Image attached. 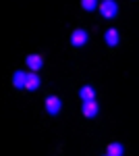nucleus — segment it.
<instances>
[{
  "label": "nucleus",
  "instance_id": "1",
  "mask_svg": "<svg viewBox=\"0 0 139 156\" xmlns=\"http://www.w3.org/2000/svg\"><path fill=\"white\" fill-rule=\"evenodd\" d=\"M100 12H102L104 19H114L116 15H118V4H116V0H102V2H100Z\"/></svg>",
  "mask_w": 139,
  "mask_h": 156
},
{
  "label": "nucleus",
  "instance_id": "2",
  "mask_svg": "<svg viewBox=\"0 0 139 156\" xmlns=\"http://www.w3.org/2000/svg\"><path fill=\"white\" fill-rule=\"evenodd\" d=\"M25 65L29 67V71H40V69L44 67V56H42V54H27Z\"/></svg>",
  "mask_w": 139,
  "mask_h": 156
},
{
  "label": "nucleus",
  "instance_id": "3",
  "mask_svg": "<svg viewBox=\"0 0 139 156\" xmlns=\"http://www.w3.org/2000/svg\"><path fill=\"white\" fill-rule=\"evenodd\" d=\"M81 110H83V117H87V119H93L96 115H98V102L96 100H83V106H81Z\"/></svg>",
  "mask_w": 139,
  "mask_h": 156
},
{
  "label": "nucleus",
  "instance_id": "4",
  "mask_svg": "<svg viewBox=\"0 0 139 156\" xmlns=\"http://www.w3.org/2000/svg\"><path fill=\"white\" fill-rule=\"evenodd\" d=\"M60 108H62V102H60L58 96H48L46 98V112H50V115H58Z\"/></svg>",
  "mask_w": 139,
  "mask_h": 156
},
{
  "label": "nucleus",
  "instance_id": "5",
  "mask_svg": "<svg viewBox=\"0 0 139 156\" xmlns=\"http://www.w3.org/2000/svg\"><path fill=\"white\" fill-rule=\"evenodd\" d=\"M87 31L85 29H75L73 34H71V44L73 46H83V44H87Z\"/></svg>",
  "mask_w": 139,
  "mask_h": 156
},
{
  "label": "nucleus",
  "instance_id": "6",
  "mask_svg": "<svg viewBox=\"0 0 139 156\" xmlns=\"http://www.w3.org/2000/svg\"><path fill=\"white\" fill-rule=\"evenodd\" d=\"M104 40H106V44H108V46H116V44L120 42V36H118V31H116L114 27H110V29H106Z\"/></svg>",
  "mask_w": 139,
  "mask_h": 156
},
{
  "label": "nucleus",
  "instance_id": "7",
  "mask_svg": "<svg viewBox=\"0 0 139 156\" xmlns=\"http://www.w3.org/2000/svg\"><path fill=\"white\" fill-rule=\"evenodd\" d=\"M40 87V77H37V71L27 73V79H25V90H37Z\"/></svg>",
  "mask_w": 139,
  "mask_h": 156
},
{
  "label": "nucleus",
  "instance_id": "8",
  "mask_svg": "<svg viewBox=\"0 0 139 156\" xmlns=\"http://www.w3.org/2000/svg\"><path fill=\"white\" fill-rule=\"evenodd\" d=\"M125 154V148L123 144H118V142H112V144H108L106 148V156H123Z\"/></svg>",
  "mask_w": 139,
  "mask_h": 156
},
{
  "label": "nucleus",
  "instance_id": "9",
  "mask_svg": "<svg viewBox=\"0 0 139 156\" xmlns=\"http://www.w3.org/2000/svg\"><path fill=\"white\" fill-rule=\"evenodd\" d=\"M25 79H27V73L25 71H15V75H12V85L15 87H25Z\"/></svg>",
  "mask_w": 139,
  "mask_h": 156
},
{
  "label": "nucleus",
  "instance_id": "10",
  "mask_svg": "<svg viewBox=\"0 0 139 156\" xmlns=\"http://www.w3.org/2000/svg\"><path fill=\"white\" fill-rule=\"evenodd\" d=\"M79 98L81 100H96V90H93L92 85H83L81 90H79Z\"/></svg>",
  "mask_w": 139,
  "mask_h": 156
},
{
  "label": "nucleus",
  "instance_id": "11",
  "mask_svg": "<svg viewBox=\"0 0 139 156\" xmlns=\"http://www.w3.org/2000/svg\"><path fill=\"white\" fill-rule=\"evenodd\" d=\"M100 4V0H81V9L83 11H96Z\"/></svg>",
  "mask_w": 139,
  "mask_h": 156
}]
</instances>
